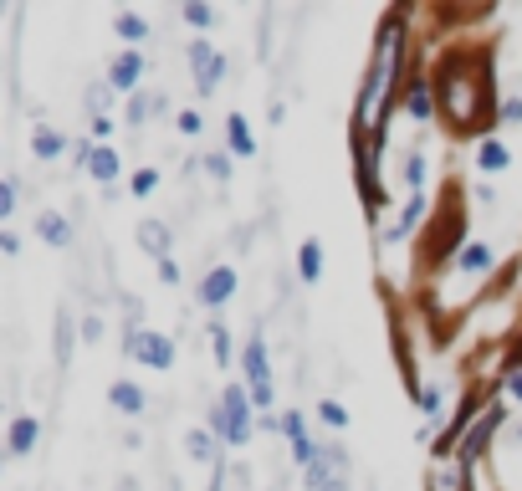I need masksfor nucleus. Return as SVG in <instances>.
<instances>
[{
	"instance_id": "obj_1",
	"label": "nucleus",
	"mask_w": 522,
	"mask_h": 491,
	"mask_svg": "<svg viewBox=\"0 0 522 491\" xmlns=\"http://www.w3.org/2000/svg\"><path fill=\"white\" fill-rule=\"evenodd\" d=\"M395 72H400V16H389L379 41H374V62H369V77H364V93H359V133L379 144L384 133V113H389V93H395Z\"/></svg>"
},
{
	"instance_id": "obj_2",
	"label": "nucleus",
	"mask_w": 522,
	"mask_h": 491,
	"mask_svg": "<svg viewBox=\"0 0 522 491\" xmlns=\"http://www.w3.org/2000/svg\"><path fill=\"white\" fill-rule=\"evenodd\" d=\"M471 67H482V57H446L441 62V98H446V113L456 118V128H476V118L492 103L482 72H471Z\"/></svg>"
},
{
	"instance_id": "obj_3",
	"label": "nucleus",
	"mask_w": 522,
	"mask_h": 491,
	"mask_svg": "<svg viewBox=\"0 0 522 491\" xmlns=\"http://www.w3.org/2000/svg\"><path fill=\"white\" fill-rule=\"evenodd\" d=\"M123 353L128 359H139L144 369H174V343L159 333V328H128L123 333Z\"/></svg>"
},
{
	"instance_id": "obj_4",
	"label": "nucleus",
	"mask_w": 522,
	"mask_h": 491,
	"mask_svg": "<svg viewBox=\"0 0 522 491\" xmlns=\"http://www.w3.org/2000/svg\"><path fill=\"white\" fill-rule=\"evenodd\" d=\"M246 384H251L256 405L272 410V369H267V343H261V333H251V343H246Z\"/></svg>"
},
{
	"instance_id": "obj_5",
	"label": "nucleus",
	"mask_w": 522,
	"mask_h": 491,
	"mask_svg": "<svg viewBox=\"0 0 522 491\" xmlns=\"http://www.w3.org/2000/svg\"><path fill=\"white\" fill-rule=\"evenodd\" d=\"M251 405H256V399H251L241 384L226 389L221 410H226V440H231V445H246V440H251Z\"/></svg>"
},
{
	"instance_id": "obj_6",
	"label": "nucleus",
	"mask_w": 522,
	"mask_h": 491,
	"mask_svg": "<svg viewBox=\"0 0 522 491\" xmlns=\"http://www.w3.org/2000/svg\"><path fill=\"white\" fill-rule=\"evenodd\" d=\"M190 67H195V87L210 98L215 87H221V77H226V57L210 47V41H190Z\"/></svg>"
},
{
	"instance_id": "obj_7",
	"label": "nucleus",
	"mask_w": 522,
	"mask_h": 491,
	"mask_svg": "<svg viewBox=\"0 0 522 491\" xmlns=\"http://www.w3.org/2000/svg\"><path fill=\"white\" fill-rule=\"evenodd\" d=\"M502 420H507V410H482V415H476L471 435L461 440V461H466V466H471V461L492 445V435H497V425H502Z\"/></svg>"
},
{
	"instance_id": "obj_8",
	"label": "nucleus",
	"mask_w": 522,
	"mask_h": 491,
	"mask_svg": "<svg viewBox=\"0 0 522 491\" xmlns=\"http://www.w3.org/2000/svg\"><path fill=\"white\" fill-rule=\"evenodd\" d=\"M139 77H144V57H139L134 47L113 57V67H108V87H113V93H134Z\"/></svg>"
},
{
	"instance_id": "obj_9",
	"label": "nucleus",
	"mask_w": 522,
	"mask_h": 491,
	"mask_svg": "<svg viewBox=\"0 0 522 491\" xmlns=\"http://www.w3.org/2000/svg\"><path fill=\"white\" fill-rule=\"evenodd\" d=\"M231 292H236V272H231V266H215V272L200 282V302H205V307L231 302Z\"/></svg>"
},
{
	"instance_id": "obj_10",
	"label": "nucleus",
	"mask_w": 522,
	"mask_h": 491,
	"mask_svg": "<svg viewBox=\"0 0 522 491\" xmlns=\"http://www.w3.org/2000/svg\"><path fill=\"white\" fill-rule=\"evenodd\" d=\"M82 164H87V174H93L98 185H113L118 174H123V159L113 149H82Z\"/></svg>"
},
{
	"instance_id": "obj_11",
	"label": "nucleus",
	"mask_w": 522,
	"mask_h": 491,
	"mask_svg": "<svg viewBox=\"0 0 522 491\" xmlns=\"http://www.w3.org/2000/svg\"><path fill=\"white\" fill-rule=\"evenodd\" d=\"M456 272H466V277L492 272V246H487V241H466L461 256H456Z\"/></svg>"
},
{
	"instance_id": "obj_12",
	"label": "nucleus",
	"mask_w": 522,
	"mask_h": 491,
	"mask_svg": "<svg viewBox=\"0 0 522 491\" xmlns=\"http://www.w3.org/2000/svg\"><path fill=\"white\" fill-rule=\"evenodd\" d=\"M226 144H231V154H241V159L256 154V133H251L246 113H231V118H226Z\"/></svg>"
},
{
	"instance_id": "obj_13",
	"label": "nucleus",
	"mask_w": 522,
	"mask_h": 491,
	"mask_svg": "<svg viewBox=\"0 0 522 491\" xmlns=\"http://www.w3.org/2000/svg\"><path fill=\"white\" fill-rule=\"evenodd\" d=\"M169 226H164V220H144V226H139V246L154 256V261H169Z\"/></svg>"
},
{
	"instance_id": "obj_14",
	"label": "nucleus",
	"mask_w": 522,
	"mask_h": 491,
	"mask_svg": "<svg viewBox=\"0 0 522 491\" xmlns=\"http://www.w3.org/2000/svg\"><path fill=\"white\" fill-rule=\"evenodd\" d=\"M108 399H113V410H123V415H144V389L128 384V379H118V384L108 389Z\"/></svg>"
},
{
	"instance_id": "obj_15",
	"label": "nucleus",
	"mask_w": 522,
	"mask_h": 491,
	"mask_svg": "<svg viewBox=\"0 0 522 491\" xmlns=\"http://www.w3.org/2000/svg\"><path fill=\"white\" fill-rule=\"evenodd\" d=\"M36 231L47 236L52 246H72V226H67V220H62L57 210H41V215H36Z\"/></svg>"
},
{
	"instance_id": "obj_16",
	"label": "nucleus",
	"mask_w": 522,
	"mask_h": 491,
	"mask_svg": "<svg viewBox=\"0 0 522 491\" xmlns=\"http://www.w3.org/2000/svg\"><path fill=\"white\" fill-rule=\"evenodd\" d=\"M297 272H302V282H318V277H323V241H302Z\"/></svg>"
},
{
	"instance_id": "obj_17",
	"label": "nucleus",
	"mask_w": 522,
	"mask_h": 491,
	"mask_svg": "<svg viewBox=\"0 0 522 491\" xmlns=\"http://www.w3.org/2000/svg\"><path fill=\"white\" fill-rule=\"evenodd\" d=\"M430 481H435V491H461V486H466V461H461V456H456L451 466L435 461V476H430Z\"/></svg>"
},
{
	"instance_id": "obj_18",
	"label": "nucleus",
	"mask_w": 522,
	"mask_h": 491,
	"mask_svg": "<svg viewBox=\"0 0 522 491\" xmlns=\"http://www.w3.org/2000/svg\"><path fill=\"white\" fill-rule=\"evenodd\" d=\"M36 435H41V425L31 420V415H21V420H11V456H26L31 445H36Z\"/></svg>"
},
{
	"instance_id": "obj_19",
	"label": "nucleus",
	"mask_w": 522,
	"mask_h": 491,
	"mask_svg": "<svg viewBox=\"0 0 522 491\" xmlns=\"http://www.w3.org/2000/svg\"><path fill=\"white\" fill-rule=\"evenodd\" d=\"M476 169H482V174H502L507 169V144L487 139L482 149H476Z\"/></svg>"
},
{
	"instance_id": "obj_20",
	"label": "nucleus",
	"mask_w": 522,
	"mask_h": 491,
	"mask_svg": "<svg viewBox=\"0 0 522 491\" xmlns=\"http://www.w3.org/2000/svg\"><path fill=\"white\" fill-rule=\"evenodd\" d=\"M31 149H36L41 159H57V154H62V133H57V128H47V123H41V128L31 133Z\"/></svg>"
},
{
	"instance_id": "obj_21",
	"label": "nucleus",
	"mask_w": 522,
	"mask_h": 491,
	"mask_svg": "<svg viewBox=\"0 0 522 491\" xmlns=\"http://www.w3.org/2000/svg\"><path fill=\"white\" fill-rule=\"evenodd\" d=\"M113 31H118L123 41H144V36H149V21H144V16H134V11H123V16L113 21Z\"/></svg>"
},
{
	"instance_id": "obj_22",
	"label": "nucleus",
	"mask_w": 522,
	"mask_h": 491,
	"mask_svg": "<svg viewBox=\"0 0 522 491\" xmlns=\"http://www.w3.org/2000/svg\"><path fill=\"white\" fill-rule=\"evenodd\" d=\"M420 215H425V195H410V205L400 210V226H395V231H389V241H400V236H405V231L415 226V220H420Z\"/></svg>"
},
{
	"instance_id": "obj_23",
	"label": "nucleus",
	"mask_w": 522,
	"mask_h": 491,
	"mask_svg": "<svg viewBox=\"0 0 522 491\" xmlns=\"http://www.w3.org/2000/svg\"><path fill=\"white\" fill-rule=\"evenodd\" d=\"M308 486H313V491H338V476H328V461H323V456L308 466Z\"/></svg>"
},
{
	"instance_id": "obj_24",
	"label": "nucleus",
	"mask_w": 522,
	"mask_h": 491,
	"mask_svg": "<svg viewBox=\"0 0 522 491\" xmlns=\"http://www.w3.org/2000/svg\"><path fill=\"white\" fill-rule=\"evenodd\" d=\"M185 451H190V461H210V456H215V445H210V435L190 430V435H185Z\"/></svg>"
},
{
	"instance_id": "obj_25",
	"label": "nucleus",
	"mask_w": 522,
	"mask_h": 491,
	"mask_svg": "<svg viewBox=\"0 0 522 491\" xmlns=\"http://www.w3.org/2000/svg\"><path fill=\"white\" fill-rule=\"evenodd\" d=\"M410 113H415L420 123L430 118V87H425V82H410Z\"/></svg>"
},
{
	"instance_id": "obj_26",
	"label": "nucleus",
	"mask_w": 522,
	"mask_h": 491,
	"mask_svg": "<svg viewBox=\"0 0 522 491\" xmlns=\"http://www.w3.org/2000/svg\"><path fill=\"white\" fill-rule=\"evenodd\" d=\"M318 420L333 425V430H343V425H348V410L338 405V399H323V405H318Z\"/></svg>"
},
{
	"instance_id": "obj_27",
	"label": "nucleus",
	"mask_w": 522,
	"mask_h": 491,
	"mask_svg": "<svg viewBox=\"0 0 522 491\" xmlns=\"http://www.w3.org/2000/svg\"><path fill=\"white\" fill-rule=\"evenodd\" d=\"M210 343H215V359L231 364V333H226V323H210Z\"/></svg>"
},
{
	"instance_id": "obj_28",
	"label": "nucleus",
	"mask_w": 522,
	"mask_h": 491,
	"mask_svg": "<svg viewBox=\"0 0 522 491\" xmlns=\"http://www.w3.org/2000/svg\"><path fill=\"white\" fill-rule=\"evenodd\" d=\"M185 21H190V26H200V31H210V26H215V11H210V6H200V0H190V6H185Z\"/></svg>"
},
{
	"instance_id": "obj_29",
	"label": "nucleus",
	"mask_w": 522,
	"mask_h": 491,
	"mask_svg": "<svg viewBox=\"0 0 522 491\" xmlns=\"http://www.w3.org/2000/svg\"><path fill=\"white\" fill-rule=\"evenodd\" d=\"M405 185L420 195V185H425V159H405Z\"/></svg>"
},
{
	"instance_id": "obj_30",
	"label": "nucleus",
	"mask_w": 522,
	"mask_h": 491,
	"mask_svg": "<svg viewBox=\"0 0 522 491\" xmlns=\"http://www.w3.org/2000/svg\"><path fill=\"white\" fill-rule=\"evenodd\" d=\"M154 185H159V169H139L134 174V195H154Z\"/></svg>"
},
{
	"instance_id": "obj_31",
	"label": "nucleus",
	"mask_w": 522,
	"mask_h": 491,
	"mask_svg": "<svg viewBox=\"0 0 522 491\" xmlns=\"http://www.w3.org/2000/svg\"><path fill=\"white\" fill-rule=\"evenodd\" d=\"M205 169L215 174V180H231V159H226V154H210V159H205Z\"/></svg>"
},
{
	"instance_id": "obj_32",
	"label": "nucleus",
	"mask_w": 522,
	"mask_h": 491,
	"mask_svg": "<svg viewBox=\"0 0 522 491\" xmlns=\"http://www.w3.org/2000/svg\"><path fill=\"white\" fill-rule=\"evenodd\" d=\"M11 210H16V180L0 185V215H11Z\"/></svg>"
},
{
	"instance_id": "obj_33",
	"label": "nucleus",
	"mask_w": 522,
	"mask_h": 491,
	"mask_svg": "<svg viewBox=\"0 0 522 491\" xmlns=\"http://www.w3.org/2000/svg\"><path fill=\"white\" fill-rule=\"evenodd\" d=\"M420 405H425V415L435 420V415H441V394H435V389H425V394H420Z\"/></svg>"
},
{
	"instance_id": "obj_34",
	"label": "nucleus",
	"mask_w": 522,
	"mask_h": 491,
	"mask_svg": "<svg viewBox=\"0 0 522 491\" xmlns=\"http://www.w3.org/2000/svg\"><path fill=\"white\" fill-rule=\"evenodd\" d=\"M200 128H205V123H200V113H180V133H190V139H195Z\"/></svg>"
},
{
	"instance_id": "obj_35",
	"label": "nucleus",
	"mask_w": 522,
	"mask_h": 491,
	"mask_svg": "<svg viewBox=\"0 0 522 491\" xmlns=\"http://www.w3.org/2000/svg\"><path fill=\"white\" fill-rule=\"evenodd\" d=\"M502 118H507V123H522V98H507V103H502Z\"/></svg>"
},
{
	"instance_id": "obj_36",
	"label": "nucleus",
	"mask_w": 522,
	"mask_h": 491,
	"mask_svg": "<svg viewBox=\"0 0 522 491\" xmlns=\"http://www.w3.org/2000/svg\"><path fill=\"white\" fill-rule=\"evenodd\" d=\"M159 282L174 287V282H180V266H174V261H159Z\"/></svg>"
},
{
	"instance_id": "obj_37",
	"label": "nucleus",
	"mask_w": 522,
	"mask_h": 491,
	"mask_svg": "<svg viewBox=\"0 0 522 491\" xmlns=\"http://www.w3.org/2000/svg\"><path fill=\"white\" fill-rule=\"evenodd\" d=\"M507 394H512L517 405H522V369H512V374H507Z\"/></svg>"
},
{
	"instance_id": "obj_38",
	"label": "nucleus",
	"mask_w": 522,
	"mask_h": 491,
	"mask_svg": "<svg viewBox=\"0 0 522 491\" xmlns=\"http://www.w3.org/2000/svg\"><path fill=\"white\" fill-rule=\"evenodd\" d=\"M93 133H98V139H108V133H113V118H108V113H98V118H93Z\"/></svg>"
},
{
	"instance_id": "obj_39",
	"label": "nucleus",
	"mask_w": 522,
	"mask_h": 491,
	"mask_svg": "<svg viewBox=\"0 0 522 491\" xmlns=\"http://www.w3.org/2000/svg\"><path fill=\"white\" fill-rule=\"evenodd\" d=\"M98 333H103V323H98V318H87V323H82V338H87V343H98Z\"/></svg>"
},
{
	"instance_id": "obj_40",
	"label": "nucleus",
	"mask_w": 522,
	"mask_h": 491,
	"mask_svg": "<svg viewBox=\"0 0 522 491\" xmlns=\"http://www.w3.org/2000/svg\"><path fill=\"white\" fill-rule=\"evenodd\" d=\"M517 435H522V430H517Z\"/></svg>"
}]
</instances>
